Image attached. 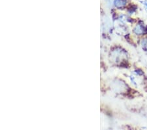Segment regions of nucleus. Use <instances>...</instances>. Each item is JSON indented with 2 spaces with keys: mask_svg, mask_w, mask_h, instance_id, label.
Listing matches in <instances>:
<instances>
[{
  "mask_svg": "<svg viewBox=\"0 0 147 130\" xmlns=\"http://www.w3.org/2000/svg\"><path fill=\"white\" fill-rule=\"evenodd\" d=\"M127 3V0H115V5L118 8L123 7Z\"/></svg>",
  "mask_w": 147,
  "mask_h": 130,
  "instance_id": "1",
  "label": "nucleus"
},
{
  "mask_svg": "<svg viewBox=\"0 0 147 130\" xmlns=\"http://www.w3.org/2000/svg\"><path fill=\"white\" fill-rule=\"evenodd\" d=\"M144 5H145L146 6V7H147V1L145 2V3H144Z\"/></svg>",
  "mask_w": 147,
  "mask_h": 130,
  "instance_id": "4",
  "label": "nucleus"
},
{
  "mask_svg": "<svg viewBox=\"0 0 147 130\" xmlns=\"http://www.w3.org/2000/svg\"><path fill=\"white\" fill-rule=\"evenodd\" d=\"M143 47L145 50H147V39H144L143 41Z\"/></svg>",
  "mask_w": 147,
  "mask_h": 130,
  "instance_id": "3",
  "label": "nucleus"
},
{
  "mask_svg": "<svg viewBox=\"0 0 147 130\" xmlns=\"http://www.w3.org/2000/svg\"><path fill=\"white\" fill-rule=\"evenodd\" d=\"M135 31H136L137 34H144V33L147 32V30H146V28L143 27H142V26H138V27H137Z\"/></svg>",
  "mask_w": 147,
  "mask_h": 130,
  "instance_id": "2",
  "label": "nucleus"
}]
</instances>
